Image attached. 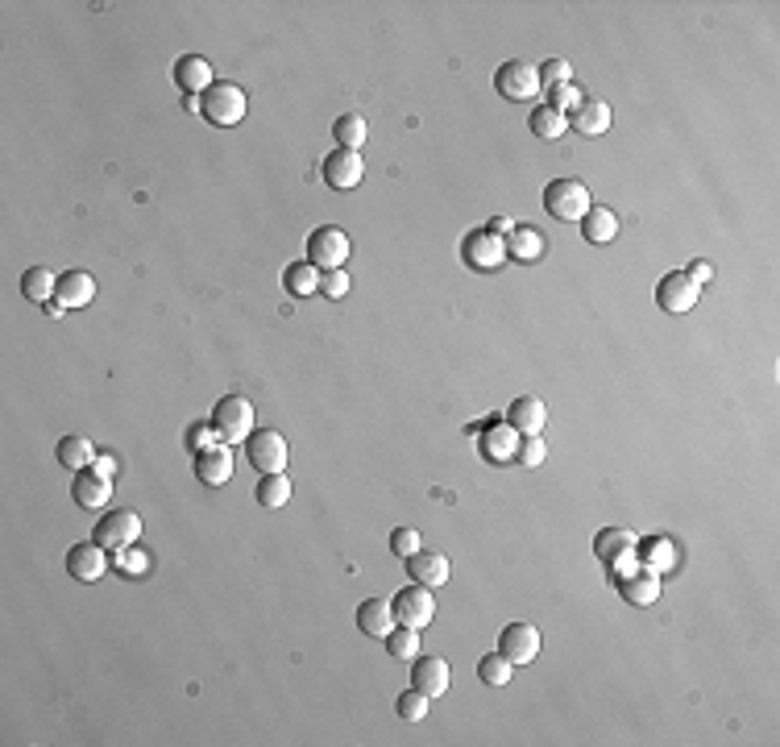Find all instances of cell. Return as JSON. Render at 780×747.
<instances>
[{
    "instance_id": "ee69618b",
    "label": "cell",
    "mask_w": 780,
    "mask_h": 747,
    "mask_svg": "<svg viewBox=\"0 0 780 747\" xmlns=\"http://www.w3.org/2000/svg\"><path fill=\"white\" fill-rule=\"evenodd\" d=\"M320 295L324 299H345L349 295V274L345 270H324L320 274Z\"/></svg>"
},
{
    "instance_id": "cb8c5ba5",
    "label": "cell",
    "mask_w": 780,
    "mask_h": 747,
    "mask_svg": "<svg viewBox=\"0 0 780 747\" xmlns=\"http://www.w3.org/2000/svg\"><path fill=\"white\" fill-rule=\"evenodd\" d=\"M610 121H615V113H610V104L598 100V96H585L577 113H569V125H573L581 137H598V133H606Z\"/></svg>"
},
{
    "instance_id": "bcb514c9",
    "label": "cell",
    "mask_w": 780,
    "mask_h": 747,
    "mask_svg": "<svg viewBox=\"0 0 780 747\" xmlns=\"http://www.w3.org/2000/svg\"><path fill=\"white\" fill-rule=\"evenodd\" d=\"M96 474H104V478H117V457L113 453H96Z\"/></svg>"
},
{
    "instance_id": "8992f818",
    "label": "cell",
    "mask_w": 780,
    "mask_h": 747,
    "mask_svg": "<svg viewBox=\"0 0 780 747\" xmlns=\"http://www.w3.org/2000/svg\"><path fill=\"white\" fill-rule=\"evenodd\" d=\"M461 262L473 274H494L498 266L507 262V241L498 237V233H490V229H473L461 241Z\"/></svg>"
},
{
    "instance_id": "484cf974",
    "label": "cell",
    "mask_w": 780,
    "mask_h": 747,
    "mask_svg": "<svg viewBox=\"0 0 780 747\" xmlns=\"http://www.w3.org/2000/svg\"><path fill=\"white\" fill-rule=\"evenodd\" d=\"M615 586H619V594H623L631 606H656V598H660V577L648 573V569H635V573L619 577Z\"/></svg>"
},
{
    "instance_id": "83f0119b",
    "label": "cell",
    "mask_w": 780,
    "mask_h": 747,
    "mask_svg": "<svg viewBox=\"0 0 780 747\" xmlns=\"http://www.w3.org/2000/svg\"><path fill=\"white\" fill-rule=\"evenodd\" d=\"M581 237L590 241V245H606V241H615V237H619V216H615V208L594 204L590 212L581 216Z\"/></svg>"
},
{
    "instance_id": "1f68e13d",
    "label": "cell",
    "mask_w": 780,
    "mask_h": 747,
    "mask_svg": "<svg viewBox=\"0 0 780 747\" xmlns=\"http://www.w3.org/2000/svg\"><path fill=\"white\" fill-rule=\"evenodd\" d=\"M54 287H59V274L46 270V266H30V270H25V279H21V295L34 299V303H50Z\"/></svg>"
},
{
    "instance_id": "ab89813d",
    "label": "cell",
    "mask_w": 780,
    "mask_h": 747,
    "mask_svg": "<svg viewBox=\"0 0 780 747\" xmlns=\"http://www.w3.org/2000/svg\"><path fill=\"white\" fill-rule=\"evenodd\" d=\"M544 457H548V445L540 436H519V449H515V461L523 465V469H536V465H544Z\"/></svg>"
},
{
    "instance_id": "681fc988",
    "label": "cell",
    "mask_w": 780,
    "mask_h": 747,
    "mask_svg": "<svg viewBox=\"0 0 780 747\" xmlns=\"http://www.w3.org/2000/svg\"><path fill=\"white\" fill-rule=\"evenodd\" d=\"M183 108L187 113H200V96H183Z\"/></svg>"
},
{
    "instance_id": "f35d334b",
    "label": "cell",
    "mask_w": 780,
    "mask_h": 747,
    "mask_svg": "<svg viewBox=\"0 0 780 747\" xmlns=\"http://www.w3.org/2000/svg\"><path fill=\"white\" fill-rule=\"evenodd\" d=\"M216 445H225V440H220V432H216L212 420L187 428V453H208V449H216Z\"/></svg>"
},
{
    "instance_id": "60d3db41",
    "label": "cell",
    "mask_w": 780,
    "mask_h": 747,
    "mask_svg": "<svg viewBox=\"0 0 780 747\" xmlns=\"http://www.w3.org/2000/svg\"><path fill=\"white\" fill-rule=\"evenodd\" d=\"M536 71H540V88H561V83H573L569 59H548V63H540Z\"/></svg>"
},
{
    "instance_id": "52a82bcc",
    "label": "cell",
    "mask_w": 780,
    "mask_h": 747,
    "mask_svg": "<svg viewBox=\"0 0 780 747\" xmlns=\"http://www.w3.org/2000/svg\"><path fill=\"white\" fill-rule=\"evenodd\" d=\"M353 254V245H349V233L337 229V225H320L312 237H308V262L316 270H345Z\"/></svg>"
},
{
    "instance_id": "d590c367",
    "label": "cell",
    "mask_w": 780,
    "mask_h": 747,
    "mask_svg": "<svg viewBox=\"0 0 780 747\" xmlns=\"http://www.w3.org/2000/svg\"><path fill=\"white\" fill-rule=\"evenodd\" d=\"M428 702H432V698L424 694V689L411 685L407 694H399L395 706H399V718H403V723H424V718H428Z\"/></svg>"
},
{
    "instance_id": "4dcf8cb0",
    "label": "cell",
    "mask_w": 780,
    "mask_h": 747,
    "mask_svg": "<svg viewBox=\"0 0 780 747\" xmlns=\"http://www.w3.org/2000/svg\"><path fill=\"white\" fill-rule=\"evenodd\" d=\"M527 129H532L540 142H561V133L569 129V117L556 113V108H548V104H536L532 117H527Z\"/></svg>"
},
{
    "instance_id": "f546056e",
    "label": "cell",
    "mask_w": 780,
    "mask_h": 747,
    "mask_svg": "<svg viewBox=\"0 0 780 747\" xmlns=\"http://www.w3.org/2000/svg\"><path fill=\"white\" fill-rule=\"evenodd\" d=\"M320 274H324V270H316L312 262H291V266L283 270V287H287L295 299H312V295H320Z\"/></svg>"
},
{
    "instance_id": "7bdbcfd3",
    "label": "cell",
    "mask_w": 780,
    "mask_h": 747,
    "mask_svg": "<svg viewBox=\"0 0 780 747\" xmlns=\"http://www.w3.org/2000/svg\"><path fill=\"white\" fill-rule=\"evenodd\" d=\"M581 92L573 88V83H561V88H548V108H556V113H577V108H581Z\"/></svg>"
},
{
    "instance_id": "30bf717a",
    "label": "cell",
    "mask_w": 780,
    "mask_h": 747,
    "mask_svg": "<svg viewBox=\"0 0 780 747\" xmlns=\"http://www.w3.org/2000/svg\"><path fill=\"white\" fill-rule=\"evenodd\" d=\"M390 606H395V623L399 627H415V631H424L436 615V598L428 586H420V581H411V586H403L395 598H390Z\"/></svg>"
},
{
    "instance_id": "8d00e7d4",
    "label": "cell",
    "mask_w": 780,
    "mask_h": 747,
    "mask_svg": "<svg viewBox=\"0 0 780 747\" xmlns=\"http://www.w3.org/2000/svg\"><path fill=\"white\" fill-rule=\"evenodd\" d=\"M511 669H515V664H511L503 652H490V656L478 660V677H482L486 685H507V681H511Z\"/></svg>"
},
{
    "instance_id": "d6a6232c",
    "label": "cell",
    "mask_w": 780,
    "mask_h": 747,
    "mask_svg": "<svg viewBox=\"0 0 780 747\" xmlns=\"http://www.w3.org/2000/svg\"><path fill=\"white\" fill-rule=\"evenodd\" d=\"M332 137L341 142V150H357L361 154V146H366V137H370V125H366V117H361V113H345V117H337V125H332Z\"/></svg>"
},
{
    "instance_id": "4fadbf2b",
    "label": "cell",
    "mask_w": 780,
    "mask_h": 747,
    "mask_svg": "<svg viewBox=\"0 0 780 747\" xmlns=\"http://www.w3.org/2000/svg\"><path fill=\"white\" fill-rule=\"evenodd\" d=\"M361 179H366V162H361L357 150H332L324 158V183L328 187H337V191H353Z\"/></svg>"
},
{
    "instance_id": "4316f807",
    "label": "cell",
    "mask_w": 780,
    "mask_h": 747,
    "mask_svg": "<svg viewBox=\"0 0 780 747\" xmlns=\"http://www.w3.org/2000/svg\"><path fill=\"white\" fill-rule=\"evenodd\" d=\"M515 449H519V432L511 424H494L486 428L482 436V457L494 461V465H511L515 461Z\"/></svg>"
},
{
    "instance_id": "c3c4849f",
    "label": "cell",
    "mask_w": 780,
    "mask_h": 747,
    "mask_svg": "<svg viewBox=\"0 0 780 747\" xmlns=\"http://www.w3.org/2000/svg\"><path fill=\"white\" fill-rule=\"evenodd\" d=\"M63 312H67V308H63V303H59V299H50V303H46V316H50V320H59Z\"/></svg>"
},
{
    "instance_id": "b9f144b4",
    "label": "cell",
    "mask_w": 780,
    "mask_h": 747,
    "mask_svg": "<svg viewBox=\"0 0 780 747\" xmlns=\"http://www.w3.org/2000/svg\"><path fill=\"white\" fill-rule=\"evenodd\" d=\"M424 548V536L420 532H415V528H395V532H390V552H395V557H415V552H420Z\"/></svg>"
},
{
    "instance_id": "ffe728a7",
    "label": "cell",
    "mask_w": 780,
    "mask_h": 747,
    "mask_svg": "<svg viewBox=\"0 0 780 747\" xmlns=\"http://www.w3.org/2000/svg\"><path fill=\"white\" fill-rule=\"evenodd\" d=\"M503 241H507V258L511 262H540L548 254V237L536 225H515Z\"/></svg>"
},
{
    "instance_id": "2e32d148",
    "label": "cell",
    "mask_w": 780,
    "mask_h": 747,
    "mask_svg": "<svg viewBox=\"0 0 780 747\" xmlns=\"http://www.w3.org/2000/svg\"><path fill=\"white\" fill-rule=\"evenodd\" d=\"M175 83L183 88V96H204L216 83V71H212V63L204 59V54H183V59L175 63Z\"/></svg>"
},
{
    "instance_id": "f1b7e54d",
    "label": "cell",
    "mask_w": 780,
    "mask_h": 747,
    "mask_svg": "<svg viewBox=\"0 0 780 747\" xmlns=\"http://www.w3.org/2000/svg\"><path fill=\"white\" fill-rule=\"evenodd\" d=\"M54 457H59V465L71 469V474H79V469H92V465H96L92 440H83V436H63L59 449H54Z\"/></svg>"
},
{
    "instance_id": "7c38bea8",
    "label": "cell",
    "mask_w": 780,
    "mask_h": 747,
    "mask_svg": "<svg viewBox=\"0 0 780 747\" xmlns=\"http://www.w3.org/2000/svg\"><path fill=\"white\" fill-rule=\"evenodd\" d=\"M498 652H503L515 669L519 664H532L540 656V627L536 623H511L498 635Z\"/></svg>"
},
{
    "instance_id": "d4e9b609",
    "label": "cell",
    "mask_w": 780,
    "mask_h": 747,
    "mask_svg": "<svg viewBox=\"0 0 780 747\" xmlns=\"http://www.w3.org/2000/svg\"><path fill=\"white\" fill-rule=\"evenodd\" d=\"M195 474H200L204 486H225L233 478V453H229V445H216L208 453H195Z\"/></svg>"
},
{
    "instance_id": "603a6c76",
    "label": "cell",
    "mask_w": 780,
    "mask_h": 747,
    "mask_svg": "<svg viewBox=\"0 0 780 747\" xmlns=\"http://www.w3.org/2000/svg\"><path fill=\"white\" fill-rule=\"evenodd\" d=\"M507 424H511L519 436H540V428L548 424V407H544L536 395H519V399L507 407Z\"/></svg>"
},
{
    "instance_id": "7dc6e473",
    "label": "cell",
    "mask_w": 780,
    "mask_h": 747,
    "mask_svg": "<svg viewBox=\"0 0 780 747\" xmlns=\"http://www.w3.org/2000/svg\"><path fill=\"white\" fill-rule=\"evenodd\" d=\"M486 229H490V233H498V237H507V233H511L515 225H511V220H507V216H494V220H490V225H486Z\"/></svg>"
},
{
    "instance_id": "e575fe53",
    "label": "cell",
    "mask_w": 780,
    "mask_h": 747,
    "mask_svg": "<svg viewBox=\"0 0 780 747\" xmlns=\"http://www.w3.org/2000/svg\"><path fill=\"white\" fill-rule=\"evenodd\" d=\"M258 503L270 507V511L287 507V503H291V478H287V474H266V478L258 482Z\"/></svg>"
},
{
    "instance_id": "e0dca14e",
    "label": "cell",
    "mask_w": 780,
    "mask_h": 747,
    "mask_svg": "<svg viewBox=\"0 0 780 747\" xmlns=\"http://www.w3.org/2000/svg\"><path fill=\"white\" fill-rule=\"evenodd\" d=\"M411 664H415V669H411V685L415 689H424L428 698H444V694H449V660H440V656H415Z\"/></svg>"
},
{
    "instance_id": "3957f363",
    "label": "cell",
    "mask_w": 780,
    "mask_h": 747,
    "mask_svg": "<svg viewBox=\"0 0 780 747\" xmlns=\"http://www.w3.org/2000/svg\"><path fill=\"white\" fill-rule=\"evenodd\" d=\"M590 208H594L590 187H585L581 179H552L544 187V212L556 216V220H577L581 225V216Z\"/></svg>"
},
{
    "instance_id": "d6986e66",
    "label": "cell",
    "mask_w": 780,
    "mask_h": 747,
    "mask_svg": "<svg viewBox=\"0 0 780 747\" xmlns=\"http://www.w3.org/2000/svg\"><path fill=\"white\" fill-rule=\"evenodd\" d=\"M54 299L63 303V308H88V303L96 299V279L88 270H63L59 274V287H54Z\"/></svg>"
},
{
    "instance_id": "836d02e7",
    "label": "cell",
    "mask_w": 780,
    "mask_h": 747,
    "mask_svg": "<svg viewBox=\"0 0 780 747\" xmlns=\"http://www.w3.org/2000/svg\"><path fill=\"white\" fill-rule=\"evenodd\" d=\"M386 652H390V660H407L411 664L415 656H420V631L395 623V631L386 635Z\"/></svg>"
},
{
    "instance_id": "ac0fdd59",
    "label": "cell",
    "mask_w": 780,
    "mask_h": 747,
    "mask_svg": "<svg viewBox=\"0 0 780 747\" xmlns=\"http://www.w3.org/2000/svg\"><path fill=\"white\" fill-rule=\"evenodd\" d=\"M635 561H639V569L664 577V573L677 569V548H673V540H668V536H648V540L635 544Z\"/></svg>"
},
{
    "instance_id": "74e56055",
    "label": "cell",
    "mask_w": 780,
    "mask_h": 747,
    "mask_svg": "<svg viewBox=\"0 0 780 747\" xmlns=\"http://www.w3.org/2000/svg\"><path fill=\"white\" fill-rule=\"evenodd\" d=\"M117 573L121 577H146V569H150V557H146V548H137V544H129V548H117Z\"/></svg>"
},
{
    "instance_id": "9c48e42d",
    "label": "cell",
    "mask_w": 780,
    "mask_h": 747,
    "mask_svg": "<svg viewBox=\"0 0 780 747\" xmlns=\"http://www.w3.org/2000/svg\"><path fill=\"white\" fill-rule=\"evenodd\" d=\"M494 88H498V96L511 100V104H527V100L540 96V71L532 63H523V59H511V63L498 67Z\"/></svg>"
},
{
    "instance_id": "ba28073f",
    "label": "cell",
    "mask_w": 780,
    "mask_h": 747,
    "mask_svg": "<svg viewBox=\"0 0 780 747\" xmlns=\"http://www.w3.org/2000/svg\"><path fill=\"white\" fill-rule=\"evenodd\" d=\"M92 540L100 544V548H108V552H117V548H129V544H137L142 540V515L137 511H104L100 515V523L92 528Z\"/></svg>"
},
{
    "instance_id": "5b68a950",
    "label": "cell",
    "mask_w": 780,
    "mask_h": 747,
    "mask_svg": "<svg viewBox=\"0 0 780 747\" xmlns=\"http://www.w3.org/2000/svg\"><path fill=\"white\" fill-rule=\"evenodd\" d=\"M635 544H639V536L635 532H627V528H602L598 532V540H594V552H598V561L610 569V577H627V573H635Z\"/></svg>"
},
{
    "instance_id": "277c9868",
    "label": "cell",
    "mask_w": 780,
    "mask_h": 747,
    "mask_svg": "<svg viewBox=\"0 0 780 747\" xmlns=\"http://www.w3.org/2000/svg\"><path fill=\"white\" fill-rule=\"evenodd\" d=\"M245 457L258 474H287V461H291L287 436L278 428H254V436L245 440Z\"/></svg>"
},
{
    "instance_id": "7402d4cb",
    "label": "cell",
    "mask_w": 780,
    "mask_h": 747,
    "mask_svg": "<svg viewBox=\"0 0 780 747\" xmlns=\"http://www.w3.org/2000/svg\"><path fill=\"white\" fill-rule=\"evenodd\" d=\"M407 573H411V581L436 590V586L449 581V557H444V552H432V548H420L415 557H407Z\"/></svg>"
},
{
    "instance_id": "44dd1931",
    "label": "cell",
    "mask_w": 780,
    "mask_h": 747,
    "mask_svg": "<svg viewBox=\"0 0 780 747\" xmlns=\"http://www.w3.org/2000/svg\"><path fill=\"white\" fill-rule=\"evenodd\" d=\"M357 631H366L370 640H386L395 631V606L386 598H366L357 606Z\"/></svg>"
},
{
    "instance_id": "8fae6325",
    "label": "cell",
    "mask_w": 780,
    "mask_h": 747,
    "mask_svg": "<svg viewBox=\"0 0 780 747\" xmlns=\"http://www.w3.org/2000/svg\"><path fill=\"white\" fill-rule=\"evenodd\" d=\"M698 295H702V287L689 279L685 270H668L664 279L656 283V303L664 312H673V316H681V312H689V308H698Z\"/></svg>"
},
{
    "instance_id": "9a60e30c",
    "label": "cell",
    "mask_w": 780,
    "mask_h": 747,
    "mask_svg": "<svg viewBox=\"0 0 780 747\" xmlns=\"http://www.w3.org/2000/svg\"><path fill=\"white\" fill-rule=\"evenodd\" d=\"M108 548H100L96 540H83V544H75L71 552H67V573L75 577V581H100L104 573H108V557H104Z\"/></svg>"
},
{
    "instance_id": "7a4b0ae2",
    "label": "cell",
    "mask_w": 780,
    "mask_h": 747,
    "mask_svg": "<svg viewBox=\"0 0 780 747\" xmlns=\"http://www.w3.org/2000/svg\"><path fill=\"white\" fill-rule=\"evenodd\" d=\"M212 424L225 445H245V440L254 436V403L245 395H225L212 407Z\"/></svg>"
},
{
    "instance_id": "f6af8a7d",
    "label": "cell",
    "mask_w": 780,
    "mask_h": 747,
    "mask_svg": "<svg viewBox=\"0 0 780 747\" xmlns=\"http://www.w3.org/2000/svg\"><path fill=\"white\" fill-rule=\"evenodd\" d=\"M685 274H689V279H693V283H698V287H706V283L714 279V262H706V258H698V262H689V270H685Z\"/></svg>"
},
{
    "instance_id": "6da1fadb",
    "label": "cell",
    "mask_w": 780,
    "mask_h": 747,
    "mask_svg": "<svg viewBox=\"0 0 780 747\" xmlns=\"http://www.w3.org/2000/svg\"><path fill=\"white\" fill-rule=\"evenodd\" d=\"M245 108H249V96H245L241 83H233V79H216L212 88L200 96V113H204V121L216 125V129H233V125H241V121H245Z\"/></svg>"
},
{
    "instance_id": "5bb4252c",
    "label": "cell",
    "mask_w": 780,
    "mask_h": 747,
    "mask_svg": "<svg viewBox=\"0 0 780 747\" xmlns=\"http://www.w3.org/2000/svg\"><path fill=\"white\" fill-rule=\"evenodd\" d=\"M71 498L83 511H104L108 498H113V478L96 474V469H79V474L71 478Z\"/></svg>"
}]
</instances>
